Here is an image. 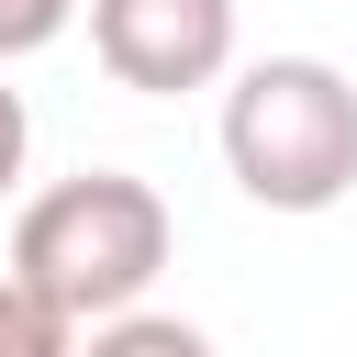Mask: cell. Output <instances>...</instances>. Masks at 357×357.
Here are the masks:
<instances>
[{
	"mask_svg": "<svg viewBox=\"0 0 357 357\" xmlns=\"http://www.w3.org/2000/svg\"><path fill=\"white\" fill-rule=\"evenodd\" d=\"M0 357H78V324L45 290H22L11 268H0Z\"/></svg>",
	"mask_w": 357,
	"mask_h": 357,
	"instance_id": "obj_5",
	"label": "cell"
},
{
	"mask_svg": "<svg viewBox=\"0 0 357 357\" xmlns=\"http://www.w3.org/2000/svg\"><path fill=\"white\" fill-rule=\"evenodd\" d=\"M78 11H89V0H0V67H11V56H45Z\"/></svg>",
	"mask_w": 357,
	"mask_h": 357,
	"instance_id": "obj_6",
	"label": "cell"
},
{
	"mask_svg": "<svg viewBox=\"0 0 357 357\" xmlns=\"http://www.w3.org/2000/svg\"><path fill=\"white\" fill-rule=\"evenodd\" d=\"M223 167L257 212H335L357 190V78L335 56H257L223 78Z\"/></svg>",
	"mask_w": 357,
	"mask_h": 357,
	"instance_id": "obj_2",
	"label": "cell"
},
{
	"mask_svg": "<svg viewBox=\"0 0 357 357\" xmlns=\"http://www.w3.org/2000/svg\"><path fill=\"white\" fill-rule=\"evenodd\" d=\"M167 245H178V223H167L156 178H134V167L45 178V190L11 212V279L45 290L78 335L112 324V312H134V301L167 279Z\"/></svg>",
	"mask_w": 357,
	"mask_h": 357,
	"instance_id": "obj_1",
	"label": "cell"
},
{
	"mask_svg": "<svg viewBox=\"0 0 357 357\" xmlns=\"http://www.w3.org/2000/svg\"><path fill=\"white\" fill-rule=\"evenodd\" d=\"M89 56L145 100L223 89L234 78V0H89Z\"/></svg>",
	"mask_w": 357,
	"mask_h": 357,
	"instance_id": "obj_3",
	"label": "cell"
},
{
	"mask_svg": "<svg viewBox=\"0 0 357 357\" xmlns=\"http://www.w3.org/2000/svg\"><path fill=\"white\" fill-rule=\"evenodd\" d=\"M22 156H33V112H22V89L0 78V201H11V178H22Z\"/></svg>",
	"mask_w": 357,
	"mask_h": 357,
	"instance_id": "obj_7",
	"label": "cell"
},
{
	"mask_svg": "<svg viewBox=\"0 0 357 357\" xmlns=\"http://www.w3.org/2000/svg\"><path fill=\"white\" fill-rule=\"evenodd\" d=\"M78 357H212V335L201 324H178V312H112V324H89L78 335Z\"/></svg>",
	"mask_w": 357,
	"mask_h": 357,
	"instance_id": "obj_4",
	"label": "cell"
}]
</instances>
